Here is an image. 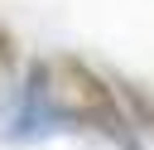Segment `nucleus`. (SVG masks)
<instances>
[{"label":"nucleus","instance_id":"1","mask_svg":"<svg viewBox=\"0 0 154 150\" xmlns=\"http://www.w3.org/2000/svg\"><path fill=\"white\" fill-rule=\"evenodd\" d=\"M43 82H48V102H53L67 121H77V126H87V131H101V135H111V140H125V131H130L125 102H120V92H116L96 68H87V63L72 58V53H58V58L43 63Z\"/></svg>","mask_w":154,"mask_h":150},{"label":"nucleus","instance_id":"2","mask_svg":"<svg viewBox=\"0 0 154 150\" xmlns=\"http://www.w3.org/2000/svg\"><path fill=\"white\" fill-rule=\"evenodd\" d=\"M120 102H125L130 126H140V131L154 140V87H144V82H120Z\"/></svg>","mask_w":154,"mask_h":150},{"label":"nucleus","instance_id":"3","mask_svg":"<svg viewBox=\"0 0 154 150\" xmlns=\"http://www.w3.org/2000/svg\"><path fill=\"white\" fill-rule=\"evenodd\" d=\"M14 68H19V44H14V34L0 24V82H10Z\"/></svg>","mask_w":154,"mask_h":150}]
</instances>
